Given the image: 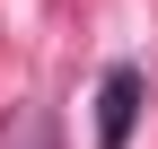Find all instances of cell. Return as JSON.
<instances>
[{
  "mask_svg": "<svg viewBox=\"0 0 158 149\" xmlns=\"http://www.w3.org/2000/svg\"><path fill=\"white\" fill-rule=\"evenodd\" d=\"M18 149H44V123L35 114H18Z\"/></svg>",
  "mask_w": 158,
  "mask_h": 149,
  "instance_id": "obj_2",
  "label": "cell"
},
{
  "mask_svg": "<svg viewBox=\"0 0 158 149\" xmlns=\"http://www.w3.org/2000/svg\"><path fill=\"white\" fill-rule=\"evenodd\" d=\"M132 105H141V70H106V105H97L106 149H123V140H132Z\"/></svg>",
  "mask_w": 158,
  "mask_h": 149,
  "instance_id": "obj_1",
  "label": "cell"
}]
</instances>
